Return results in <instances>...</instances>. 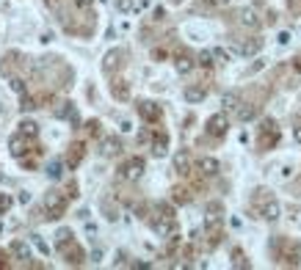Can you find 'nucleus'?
<instances>
[{
  "instance_id": "obj_32",
  "label": "nucleus",
  "mask_w": 301,
  "mask_h": 270,
  "mask_svg": "<svg viewBox=\"0 0 301 270\" xmlns=\"http://www.w3.org/2000/svg\"><path fill=\"white\" fill-rule=\"evenodd\" d=\"M31 243H34L36 248H39V251L44 253V256H50V245H47V243L42 240V235H31Z\"/></svg>"
},
{
  "instance_id": "obj_47",
  "label": "nucleus",
  "mask_w": 301,
  "mask_h": 270,
  "mask_svg": "<svg viewBox=\"0 0 301 270\" xmlns=\"http://www.w3.org/2000/svg\"><path fill=\"white\" fill-rule=\"evenodd\" d=\"M0 265H3V268H6V265H9V262H6V253H0Z\"/></svg>"
},
{
  "instance_id": "obj_22",
  "label": "nucleus",
  "mask_w": 301,
  "mask_h": 270,
  "mask_svg": "<svg viewBox=\"0 0 301 270\" xmlns=\"http://www.w3.org/2000/svg\"><path fill=\"white\" fill-rule=\"evenodd\" d=\"M174 69H177L180 75H188L191 69H194V58H191L188 52H180V55H177V61H174Z\"/></svg>"
},
{
  "instance_id": "obj_33",
  "label": "nucleus",
  "mask_w": 301,
  "mask_h": 270,
  "mask_svg": "<svg viewBox=\"0 0 301 270\" xmlns=\"http://www.w3.org/2000/svg\"><path fill=\"white\" fill-rule=\"evenodd\" d=\"M213 61L215 64H230V52L224 47H213Z\"/></svg>"
},
{
  "instance_id": "obj_9",
  "label": "nucleus",
  "mask_w": 301,
  "mask_h": 270,
  "mask_svg": "<svg viewBox=\"0 0 301 270\" xmlns=\"http://www.w3.org/2000/svg\"><path fill=\"white\" fill-rule=\"evenodd\" d=\"M260 50H263V39H260V36H251V39H246V42L235 44V52H241L243 58H249V55H257Z\"/></svg>"
},
{
  "instance_id": "obj_2",
  "label": "nucleus",
  "mask_w": 301,
  "mask_h": 270,
  "mask_svg": "<svg viewBox=\"0 0 301 270\" xmlns=\"http://www.w3.org/2000/svg\"><path fill=\"white\" fill-rule=\"evenodd\" d=\"M260 193L263 190H257V196H254V212L263 220H276L279 218V202L274 196H260Z\"/></svg>"
},
{
  "instance_id": "obj_41",
  "label": "nucleus",
  "mask_w": 301,
  "mask_h": 270,
  "mask_svg": "<svg viewBox=\"0 0 301 270\" xmlns=\"http://www.w3.org/2000/svg\"><path fill=\"white\" fill-rule=\"evenodd\" d=\"M287 6H290V11L301 14V0H287Z\"/></svg>"
},
{
  "instance_id": "obj_34",
  "label": "nucleus",
  "mask_w": 301,
  "mask_h": 270,
  "mask_svg": "<svg viewBox=\"0 0 301 270\" xmlns=\"http://www.w3.org/2000/svg\"><path fill=\"white\" fill-rule=\"evenodd\" d=\"M232 265H235V268H249V262H246V256H243L241 248H235V251H232Z\"/></svg>"
},
{
  "instance_id": "obj_28",
  "label": "nucleus",
  "mask_w": 301,
  "mask_h": 270,
  "mask_svg": "<svg viewBox=\"0 0 301 270\" xmlns=\"http://www.w3.org/2000/svg\"><path fill=\"white\" fill-rule=\"evenodd\" d=\"M9 85H11V91H17L19 97H22V94H28L25 80H22V77H17V75H11V77H9Z\"/></svg>"
},
{
  "instance_id": "obj_43",
  "label": "nucleus",
  "mask_w": 301,
  "mask_h": 270,
  "mask_svg": "<svg viewBox=\"0 0 301 270\" xmlns=\"http://www.w3.org/2000/svg\"><path fill=\"white\" fill-rule=\"evenodd\" d=\"M17 202L19 204H28V202H31V193H28V190H22V193L17 196Z\"/></svg>"
},
{
  "instance_id": "obj_12",
  "label": "nucleus",
  "mask_w": 301,
  "mask_h": 270,
  "mask_svg": "<svg viewBox=\"0 0 301 270\" xmlns=\"http://www.w3.org/2000/svg\"><path fill=\"white\" fill-rule=\"evenodd\" d=\"M9 253H14V256H17V259H22L25 265L31 262V245H28L25 240H14V243L9 245Z\"/></svg>"
},
{
  "instance_id": "obj_40",
  "label": "nucleus",
  "mask_w": 301,
  "mask_h": 270,
  "mask_svg": "<svg viewBox=\"0 0 301 270\" xmlns=\"http://www.w3.org/2000/svg\"><path fill=\"white\" fill-rule=\"evenodd\" d=\"M86 133H89V135H97V133H100V121H97V118L86 124Z\"/></svg>"
},
{
  "instance_id": "obj_38",
  "label": "nucleus",
  "mask_w": 301,
  "mask_h": 270,
  "mask_svg": "<svg viewBox=\"0 0 301 270\" xmlns=\"http://www.w3.org/2000/svg\"><path fill=\"white\" fill-rule=\"evenodd\" d=\"M207 212H210V215H221L224 207H221L218 202H210V204H207Z\"/></svg>"
},
{
  "instance_id": "obj_5",
  "label": "nucleus",
  "mask_w": 301,
  "mask_h": 270,
  "mask_svg": "<svg viewBox=\"0 0 301 270\" xmlns=\"http://www.w3.org/2000/svg\"><path fill=\"white\" fill-rule=\"evenodd\" d=\"M205 130H207V135H213V138H224L227 130H230V118L224 116V113H213V116L207 118Z\"/></svg>"
},
{
  "instance_id": "obj_1",
  "label": "nucleus",
  "mask_w": 301,
  "mask_h": 270,
  "mask_svg": "<svg viewBox=\"0 0 301 270\" xmlns=\"http://www.w3.org/2000/svg\"><path fill=\"white\" fill-rule=\"evenodd\" d=\"M69 207V196L67 193H61V190H47L44 193V218L47 220H58L64 212H67Z\"/></svg>"
},
{
  "instance_id": "obj_36",
  "label": "nucleus",
  "mask_w": 301,
  "mask_h": 270,
  "mask_svg": "<svg viewBox=\"0 0 301 270\" xmlns=\"http://www.w3.org/2000/svg\"><path fill=\"white\" fill-rule=\"evenodd\" d=\"M11 207V196L9 193H0V212H6Z\"/></svg>"
},
{
  "instance_id": "obj_25",
  "label": "nucleus",
  "mask_w": 301,
  "mask_h": 270,
  "mask_svg": "<svg viewBox=\"0 0 301 270\" xmlns=\"http://www.w3.org/2000/svg\"><path fill=\"white\" fill-rule=\"evenodd\" d=\"M241 25H246V28H254V31H257V28H260V19H257V14H254V11H251V9H243V11H241Z\"/></svg>"
},
{
  "instance_id": "obj_37",
  "label": "nucleus",
  "mask_w": 301,
  "mask_h": 270,
  "mask_svg": "<svg viewBox=\"0 0 301 270\" xmlns=\"http://www.w3.org/2000/svg\"><path fill=\"white\" fill-rule=\"evenodd\" d=\"M293 138H296V144H301V118L293 121Z\"/></svg>"
},
{
  "instance_id": "obj_16",
  "label": "nucleus",
  "mask_w": 301,
  "mask_h": 270,
  "mask_svg": "<svg viewBox=\"0 0 301 270\" xmlns=\"http://www.w3.org/2000/svg\"><path fill=\"white\" fill-rule=\"evenodd\" d=\"M111 94H113V100H130V83L127 80H113L111 83Z\"/></svg>"
},
{
  "instance_id": "obj_21",
  "label": "nucleus",
  "mask_w": 301,
  "mask_h": 270,
  "mask_svg": "<svg viewBox=\"0 0 301 270\" xmlns=\"http://www.w3.org/2000/svg\"><path fill=\"white\" fill-rule=\"evenodd\" d=\"M235 116L241 118V121H251V118L257 116V105H251V102H241L238 110H235Z\"/></svg>"
},
{
  "instance_id": "obj_29",
  "label": "nucleus",
  "mask_w": 301,
  "mask_h": 270,
  "mask_svg": "<svg viewBox=\"0 0 301 270\" xmlns=\"http://www.w3.org/2000/svg\"><path fill=\"white\" fill-rule=\"evenodd\" d=\"M67 243H72V229H58V235H55V245H58V251Z\"/></svg>"
},
{
  "instance_id": "obj_45",
  "label": "nucleus",
  "mask_w": 301,
  "mask_h": 270,
  "mask_svg": "<svg viewBox=\"0 0 301 270\" xmlns=\"http://www.w3.org/2000/svg\"><path fill=\"white\" fill-rule=\"evenodd\" d=\"M103 259V251H100V248H97V251H91V262H100Z\"/></svg>"
},
{
  "instance_id": "obj_7",
  "label": "nucleus",
  "mask_w": 301,
  "mask_h": 270,
  "mask_svg": "<svg viewBox=\"0 0 301 270\" xmlns=\"http://www.w3.org/2000/svg\"><path fill=\"white\" fill-rule=\"evenodd\" d=\"M152 229H155L158 237H166V240L177 237V220H174V218H166V215H160L158 220H152Z\"/></svg>"
},
{
  "instance_id": "obj_26",
  "label": "nucleus",
  "mask_w": 301,
  "mask_h": 270,
  "mask_svg": "<svg viewBox=\"0 0 301 270\" xmlns=\"http://www.w3.org/2000/svg\"><path fill=\"white\" fill-rule=\"evenodd\" d=\"M44 171H47V177H50V179H61V177H64V163H61V160H50Z\"/></svg>"
},
{
  "instance_id": "obj_3",
  "label": "nucleus",
  "mask_w": 301,
  "mask_h": 270,
  "mask_svg": "<svg viewBox=\"0 0 301 270\" xmlns=\"http://www.w3.org/2000/svg\"><path fill=\"white\" fill-rule=\"evenodd\" d=\"M279 141V127L274 118H263L260 121V149H271Z\"/></svg>"
},
{
  "instance_id": "obj_14",
  "label": "nucleus",
  "mask_w": 301,
  "mask_h": 270,
  "mask_svg": "<svg viewBox=\"0 0 301 270\" xmlns=\"http://www.w3.org/2000/svg\"><path fill=\"white\" fill-rule=\"evenodd\" d=\"M182 97H185V102H191V105H196V102H205L207 88H205V85H188V88L182 91Z\"/></svg>"
},
{
  "instance_id": "obj_24",
  "label": "nucleus",
  "mask_w": 301,
  "mask_h": 270,
  "mask_svg": "<svg viewBox=\"0 0 301 270\" xmlns=\"http://www.w3.org/2000/svg\"><path fill=\"white\" fill-rule=\"evenodd\" d=\"M19 133L25 135V138H36V135H39V124L31 121V118H22V121H19Z\"/></svg>"
},
{
  "instance_id": "obj_4",
  "label": "nucleus",
  "mask_w": 301,
  "mask_h": 270,
  "mask_svg": "<svg viewBox=\"0 0 301 270\" xmlns=\"http://www.w3.org/2000/svg\"><path fill=\"white\" fill-rule=\"evenodd\" d=\"M144 169H146L144 157H130V160H124V163H122L119 174H122V177H124V179H130V182H136V179H141V174H144Z\"/></svg>"
},
{
  "instance_id": "obj_39",
  "label": "nucleus",
  "mask_w": 301,
  "mask_h": 270,
  "mask_svg": "<svg viewBox=\"0 0 301 270\" xmlns=\"http://www.w3.org/2000/svg\"><path fill=\"white\" fill-rule=\"evenodd\" d=\"M158 212H160V215H166V218H174V210L169 207V204H158Z\"/></svg>"
},
{
  "instance_id": "obj_44",
  "label": "nucleus",
  "mask_w": 301,
  "mask_h": 270,
  "mask_svg": "<svg viewBox=\"0 0 301 270\" xmlns=\"http://www.w3.org/2000/svg\"><path fill=\"white\" fill-rule=\"evenodd\" d=\"M91 3H94V0H75V6H78V9H89Z\"/></svg>"
},
{
  "instance_id": "obj_23",
  "label": "nucleus",
  "mask_w": 301,
  "mask_h": 270,
  "mask_svg": "<svg viewBox=\"0 0 301 270\" xmlns=\"http://www.w3.org/2000/svg\"><path fill=\"white\" fill-rule=\"evenodd\" d=\"M221 105H224V110H238V105H241V94H238V91H227L221 97Z\"/></svg>"
},
{
  "instance_id": "obj_46",
  "label": "nucleus",
  "mask_w": 301,
  "mask_h": 270,
  "mask_svg": "<svg viewBox=\"0 0 301 270\" xmlns=\"http://www.w3.org/2000/svg\"><path fill=\"white\" fill-rule=\"evenodd\" d=\"M213 6H227V0H210Z\"/></svg>"
},
{
  "instance_id": "obj_13",
  "label": "nucleus",
  "mask_w": 301,
  "mask_h": 270,
  "mask_svg": "<svg viewBox=\"0 0 301 270\" xmlns=\"http://www.w3.org/2000/svg\"><path fill=\"white\" fill-rule=\"evenodd\" d=\"M9 152L14 154L17 160H22V157H25V154H28V146H25V135H22V133H19V135H14V138H11V141H9Z\"/></svg>"
},
{
  "instance_id": "obj_18",
  "label": "nucleus",
  "mask_w": 301,
  "mask_h": 270,
  "mask_svg": "<svg viewBox=\"0 0 301 270\" xmlns=\"http://www.w3.org/2000/svg\"><path fill=\"white\" fill-rule=\"evenodd\" d=\"M199 171H202L205 177H215V174L221 171V166H218L215 157H202V160H199Z\"/></svg>"
},
{
  "instance_id": "obj_19",
  "label": "nucleus",
  "mask_w": 301,
  "mask_h": 270,
  "mask_svg": "<svg viewBox=\"0 0 301 270\" xmlns=\"http://www.w3.org/2000/svg\"><path fill=\"white\" fill-rule=\"evenodd\" d=\"M174 171L177 174H191V157H188V152H177L174 154Z\"/></svg>"
},
{
  "instance_id": "obj_11",
  "label": "nucleus",
  "mask_w": 301,
  "mask_h": 270,
  "mask_svg": "<svg viewBox=\"0 0 301 270\" xmlns=\"http://www.w3.org/2000/svg\"><path fill=\"white\" fill-rule=\"evenodd\" d=\"M122 58H124V52H122V50H111V52H108L105 61H103V72H105V75H111L113 69H119Z\"/></svg>"
},
{
  "instance_id": "obj_17",
  "label": "nucleus",
  "mask_w": 301,
  "mask_h": 270,
  "mask_svg": "<svg viewBox=\"0 0 301 270\" xmlns=\"http://www.w3.org/2000/svg\"><path fill=\"white\" fill-rule=\"evenodd\" d=\"M166 152H169V135L160 133L152 138V154H155V157H163Z\"/></svg>"
},
{
  "instance_id": "obj_6",
  "label": "nucleus",
  "mask_w": 301,
  "mask_h": 270,
  "mask_svg": "<svg viewBox=\"0 0 301 270\" xmlns=\"http://www.w3.org/2000/svg\"><path fill=\"white\" fill-rule=\"evenodd\" d=\"M138 116L144 118V121H160L163 108H160L158 102H152V100H141L138 102Z\"/></svg>"
},
{
  "instance_id": "obj_10",
  "label": "nucleus",
  "mask_w": 301,
  "mask_h": 270,
  "mask_svg": "<svg viewBox=\"0 0 301 270\" xmlns=\"http://www.w3.org/2000/svg\"><path fill=\"white\" fill-rule=\"evenodd\" d=\"M100 152H103L105 157L119 154V152H122V141L116 138V135H108V138H103V144H100Z\"/></svg>"
},
{
  "instance_id": "obj_15",
  "label": "nucleus",
  "mask_w": 301,
  "mask_h": 270,
  "mask_svg": "<svg viewBox=\"0 0 301 270\" xmlns=\"http://www.w3.org/2000/svg\"><path fill=\"white\" fill-rule=\"evenodd\" d=\"M83 154H86V146L80 144H72L69 146V154H67V163H69V169H78L80 166V160H83Z\"/></svg>"
},
{
  "instance_id": "obj_8",
  "label": "nucleus",
  "mask_w": 301,
  "mask_h": 270,
  "mask_svg": "<svg viewBox=\"0 0 301 270\" xmlns=\"http://www.w3.org/2000/svg\"><path fill=\"white\" fill-rule=\"evenodd\" d=\"M61 253H64V262H67V265H80V262L86 259V253H83V248H80V245L75 243V240L64 245V248H61Z\"/></svg>"
},
{
  "instance_id": "obj_31",
  "label": "nucleus",
  "mask_w": 301,
  "mask_h": 270,
  "mask_svg": "<svg viewBox=\"0 0 301 270\" xmlns=\"http://www.w3.org/2000/svg\"><path fill=\"white\" fill-rule=\"evenodd\" d=\"M113 6H116V11H122V14H130V11L136 9V0H113Z\"/></svg>"
},
{
  "instance_id": "obj_42",
  "label": "nucleus",
  "mask_w": 301,
  "mask_h": 270,
  "mask_svg": "<svg viewBox=\"0 0 301 270\" xmlns=\"http://www.w3.org/2000/svg\"><path fill=\"white\" fill-rule=\"evenodd\" d=\"M276 42H279V44H287V42H290V34H287V31H282V34L276 36Z\"/></svg>"
},
{
  "instance_id": "obj_27",
  "label": "nucleus",
  "mask_w": 301,
  "mask_h": 270,
  "mask_svg": "<svg viewBox=\"0 0 301 270\" xmlns=\"http://www.w3.org/2000/svg\"><path fill=\"white\" fill-rule=\"evenodd\" d=\"M172 199H174V204H188L191 202V190H188V187H174V190H172Z\"/></svg>"
},
{
  "instance_id": "obj_30",
  "label": "nucleus",
  "mask_w": 301,
  "mask_h": 270,
  "mask_svg": "<svg viewBox=\"0 0 301 270\" xmlns=\"http://www.w3.org/2000/svg\"><path fill=\"white\" fill-rule=\"evenodd\" d=\"M196 64H199V67H213V64H215V61H213V50H202V52H199V58H196Z\"/></svg>"
},
{
  "instance_id": "obj_20",
  "label": "nucleus",
  "mask_w": 301,
  "mask_h": 270,
  "mask_svg": "<svg viewBox=\"0 0 301 270\" xmlns=\"http://www.w3.org/2000/svg\"><path fill=\"white\" fill-rule=\"evenodd\" d=\"M55 116H58V118H69L72 124H78V121H80L78 110H75V105H72V102H61V108L55 110Z\"/></svg>"
},
{
  "instance_id": "obj_35",
  "label": "nucleus",
  "mask_w": 301,
  "mask_h": 270,
  "mask_svg": "<svg viewBox=\"0 0 301 270\" xmlns=\"http://www.w3.org/2000/svg\"><path fill=\"white\" fill-rule=\"evenodd\" d=\"M34 108H39V105H36V100H34V97H28V94H22V102H19V110L25 113V110H34Z\"/></svg>"
},
{
  "instance_id": "obj_48",
  "label": "nucleus",
  "mask_w": 301,
  "mask_h": 270,
  "mask_svg": "<svg viewBox=\"0 0 301 270\" xmlns=\"http://www.w3.org/2000/svg\"><path fill=\"white\" fill-rule=\"evenodd\" d=\"M293 67H296V69H299V72H301V55H299V58H296V64H293Z\"/></svg>"
}]
</instances>
